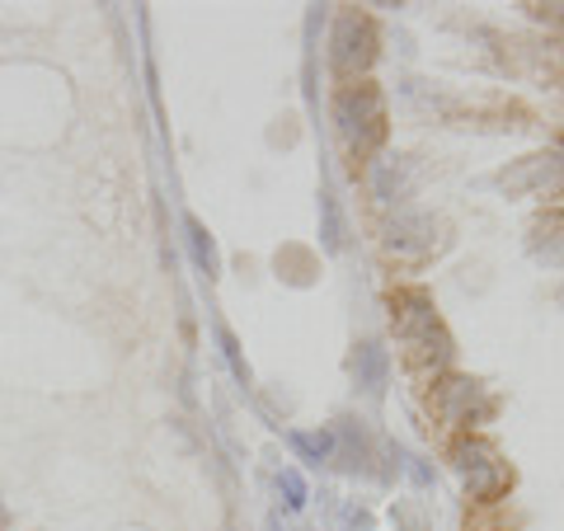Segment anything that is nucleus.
<instances>
[{"instance_id": "nucleus-7", "label": "nucleus", "mask_w": 564, "mask_h": 531, "mask_svg": "<svg viewBox=\"0 0 564 531\" xmlns=\"http://www.w3.org/2000/svg\"><path fill=\"white\" fill-rule=\"evenodd\" d=\"M532 254L551 269H564V212H545L532 226Z\"/></svg>"}, {"instance_id": "nucleus-9", "label": "nucleus", "mask_w": 564, "mask_h": 531, "mask_svg": "<svg viewBox=\"0 0 564 531\" xmlns=\"http://www.w3.org/2000/svg\"><path fill=\"white\" fill-rule=\"evenodd\" d=\"M288 442L306 456V462H325V452H329V437L325 433H288Z\"/></svg>"}, {"instance_id": "nucleus-4", "label": "nucleus", "mask_w": 564, "mask_h": 531, "mask_svg": "<svg viewBox=\"0 0 564 531\" xmlns=\"http://www.w3.org/2000/svg\"><path fill=\"white\" fill-rule=\"evenodd\" d=\"M372 62H377V24L358 10H344L329 33V66L339 71L344 80H358V76H367Z\"/></svg>"}, {"instance_id": "nucleus-3", "label": "nucleus", "mask_w": 564, "mask_h": 531, "mask_svg": "<svg viewBox=\"0 0 564 531\" xmlns=\"http://www.w3.org/2000/svg\"><path fill=\"white\" fill-rule=\"evenodd\" d=\"M452 466L462 475V485L470 489V499H485V503L503 499L508 485H513V470H508V462L489 437H462L452 447Z\"/></svg>"}, {"instance_id": "nucleus-8", "label": "nucleus", "mask_w": 564, "mask_h": 531, "mask_svg": "<svg viewBox=\"0 0 564 531\" xmlns=\"http://www.w3.org/2000/svg\"><path fill=\"white\" fill-rule=\"evenodd\" d=\"M188 240H193V259H198V269L207 278H217V245H212V236L203 231L198 221H188Z\"/></svg>"}, {"instance_id": "nucleus-10", "label": "nucleus", "mask_w": 564, "mask_h": 531, "mask_svg": "<svg viewBox=\"0 0 564 531\" xmlns=\"http://www.w3.org/2000/svg\"><path fill=\"white\" fill-rule=\"evenodd\" d=\"M278 489L288 494V503H292V508H302V503H306V480H302V475H296L292 466H288V470H278Z\"/></svg>"}, {"instance_id": "nucleus-6", "label": "nucleus", "mask_w": 564, "mask_h": 531, "mask_svg": "<svg viewBox=\"0 0 564 531\" xmlns=\"http://www.w3.org/2000/svg\"><path fill=\"white\" fill-rule=\"evenodd\" d=\"M437 414H443L452 429H475L480 419L494 414V400L485 395L480 381L447 377V381H437Z\"/></svg>"}, {"instance_id": "nucleus-1", "label": "nucleus", "mask_w": 564, "mask_h": 531, "mask_svg": "<svg viewBox=\"0 0 564 531\" xmlns=\"http://www.w3.org/2000/svg\"><path fill=\"white\" fill-rule=\"evenodd\" d=\"M391 321L400 329V348L419 377H443L452 362V334L437 321L433 301L423 288H404L391 296Z\"/></svg>"}, {"instance_id": "nucleus-2", "label": "nucleus", "mask_w": 564, "mask_h": 531, "mask_svg": "<svg viewBox=\"0 0 564 531\" xmlns=\"http://www.w3.org/2000/svg\"><path fill=\"white\" fill-rule=\"evenodd\" d=\"M334 122H339V137L348 155H358V161H367L372 151L386 147V99L372 80H352L344 85L339 95H334Z\"/></svg>"}, {"instance_id": "nucleus-5", "label": "nucleus", "mask_w": 564, "mask_h": 531, "mask_svg": "<svg viewBox=\"0 0 564 531\" xmlns=\"http://www.w3.org/2000/svg\"><path fill=\"white\" fill-rule=\"evenodd\" d=\"M499 184L508 193H522V198H560L564 193V155L555 151H541V155H527L513 170L499 174Z\"/></svg>"}]
</instances>
